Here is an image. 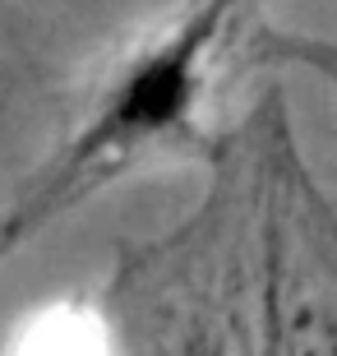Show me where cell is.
Here are the masks:
<instances>
[{
  "label": "cell",
  "mask_w": 337,
  "mask_h": 356,
  "mask_svg": "<svg viewBox=\"0 0 337 356\" xmlns=\"http://www.w3.org/2000/svg\"><path fill=\"white\" fill-rule=\"evenodd\" d=\"M236 5L240 0H199L181 24H171L153 47L134 51L111 74L88 120L65 139L47 172L24 190V199L0 218V254L42 232L102 176L190 130L208 83V56Z\"/></svg>",
  "instance_id": "cell-1"
}]
</instances>
